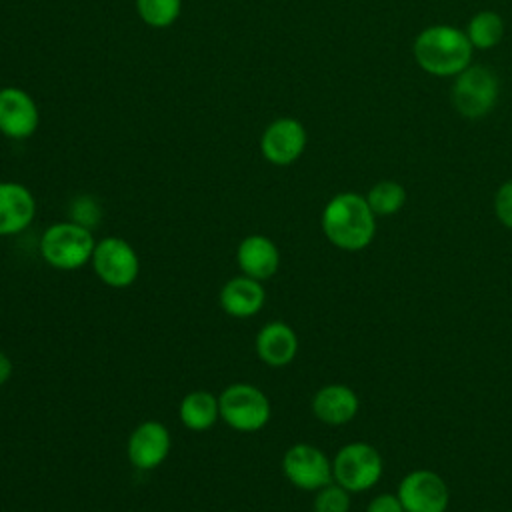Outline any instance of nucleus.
Segmentation results:
<instances>
[{
	"label": "nucleus",
	"mask_w": 512,
	"mask_h": 512,
	"mask_svg": "<svg viewBox=\"0 0 512 512\" xmlns=\"http://www.w3.org/2000/svg\"><path fill=\"white\" fill-rule=\"evenodd\" d=\"M320 224L328 242L346 252L364 250L376 234V214L366 196L356 192L332 196L322 210Z\"/></svg>",
	"instance_id": "nucleus-1"
},
{
	"label": "nucleus",
	"mask_w": 512,
	"mask_h": 512,
	"mask_svg": "<svg viewBox=\"0 0 512 512\" xmlns=\"http://www.w3.org/2000/svg\"><path fill=\"white\" fill-rule=\"evenodd\" d=\"M472 44L464 30L448 24L424 28L412 46L416 64L432 76H456L470 66Z\"/></svg>",
	"instance_id": "nucleus-2"
},
{
	"label": "nucleus",
	"mask_w": 512,
	"mask_h": 512,
	"mask_svg": "<svg viewBox=\"0 0 512 512\" xmlns=\"http://www.w3.org/2000/svg\"><path fill=\"white\" fill-rule=\"evenodd\" d=\"M90 228L78 222H56L48 226L40 238V254L56 270H78L94 252Z\"/></svg>",
	"instance_id": "nucleus-3"
},
{
	"label": "nucleus",
	"mask_w": 512,
	"mask_h": 512,
	"mask_svg": "<svg viewBox=\"0 0 512 512\" xmlns=\"http://www.w3.org/2000/svg\"><path fill=\"white\" fill-rule=\"evenodd\" d=\"M220 418L236 432L262 430L272 414L268 396L254 384L236 382L226 386L218 396Z\"/></svg>",
	"instance_id": "nucleus-4"
},
{
	"label": "nucleus",
	"mask_w": 512,
	"mask_h": 512,
	"mask_svg": "<svg viewBox=\"0 0 512 512\" xmlns=\"http://www.w3.org/2000/svg\"><path fill=\"white\" fill-rule=\"evenodd\" d=\"M384 462L368 442H350L332 458V478L350 494L372 488L382 478Z\"/></svg>",
	"instance_id": "nucleus-5"
},
{
	"label": "nucleus",
	"mask_w": 512,
	"mask_h": 512,
	"mask_svg": "<svg viewBox=\"0 0 512 512\" xmlns=\"http://www.w3.org/2000/svg\"><path fill=\"white\" fill-rule=\"evenodd\" d=\"M452 104L460 116L478 120L492 112L498 102V78L484 66H468L454 76Z\"/></svg>",
	"instance_id": "nucleus-6"
},
{
	"label": "nucleus",
	"mask_w": 512,
	"mask_h": 512,
	"mask_svg": "<svg viewBox=\"0 0 512 512\" xmlns=\"http://www.w3.org/2000/svg\"><path fill=\"white\" fill-rule=\"evenodd\" d=\"M92 268L96 276L110 288H128L136 282L140 260L132 244L118 236H106L96 242L92 252Z\"/></svg>",
	"instance_id": "nucleus-7"
},
{
	"label": "nucleus",
	"mask_w": 512,
	"mask_h": 512,
	"mask_svg": "<svg viewBox=\"0 0 512 512\" xmlns=\"http://www.w3.org/2000/svg\"><path fill=\"white\" fill-rule=\"evenodd\" d=\"M282 472L292 486L308 492H316L334 480L332 460H328L320 448L304 442L294 444L284 452Z\"/></svg>",
	"instance_id": "nucleus-8"
},
{
	"label": "nucleus",
	"mask_w": 512,
	"mask_h": 512,
	"mask_svg": "<svg viewBox=\"0 0 512 512\" xmlns=\"http://www.w3.org/2000/svg\"><path fill=\"white\" fill-rule=\"evenodd\" d=\"M404 512H446L450 490L444 478L432 470L408 472L396 490Z\"/></svg>",
	"instance_id": "nucleus-9"
},
{
	"label": "nucleus",
	"mask_w": 512,
	"mask_h": 512,
	"mask_svg": "<svg viewBox=\"0 0 512 512\" xmlns=\"http://www.w3.org/2000/svg\"><path fill=\"white\" fill-rule=\"evenodd\" d=\"M306 128L300 120L282 116L270 122L260 136V152L274 166L294 164L306 148Z\"/></svg>",
	"instance_id": "nucleus-10"
},
{
	"label": "nucleus",
	"mask_w": 512,
	"mask_h": 512,
	"mask_svg": "<svg viewBox=\"0 0 512 512\" xmlns=\"http://www.w3.org/2000/svg\"><path fill=\"white\" fill-rule=\"evenodd\" d=\"M40 124L34 98L16 86L0 88V132L12 140L30 138Z\"/></svg>",
	"instance_id": "nucleus-11"
},
{
	"label": "nucleus",
	"mask_w": 512,
	"mask_h": 512,
	"mask_svg": "<svg viewBox=\"0 0 512 512\" xmlns=\"http://www.w3.org/2000/svg\"><path fill=\"white\" fill-rule=\"evenodd\" d=\"M170 452V432L168 428L158 420H146L140 422L126 446L128 460L138 470H154L158 468Z\"/></svg>",
	"instance_id": "nucleus-12"
},
{
	"label": "nucleus",
	"mask_w": 512,
	"mask_h": 512,
	"mask_svg": "<svg viewBox=\"0 0 512 512\" xmlns=\"http://www.w3.org/2000/svg\"><path fill=\"white\" fill-rule=\"evenodd\" d=\"M36 214L32 192L18 182H0V236H14L30 226Z\"/></svg>",
	"instance_id": "nucleus-13"
},
{
	"label": "nucleus",
	"mask_w": 512,
	"mask_h": 512,
	"mask_svg": "<svg viewBox=\"0 0 512 512\" xmlns=\"http://www.w3.org/2000/svg\"><path fill=\"white\" fill-rule=\"evenodd\" d=\"M236 262L242 274L254 280H268L278 272L280 252L268 236L250 234L238 244Z\"/></svg>",
	"instance_id": "nucleus-14"
},
{
	"label": "nucleus",
	"mask_w": 512,
	"mask_h": 512,
	"mask_svg": "<svg viewBox=\"0 0 512 512\" xmlns=\"http://www.w3.org/2000/svg\"><path fill=\"white\" fill-rule=\"evenodd\" d=\"M256 354L258 358L272 366V368H282L288 366L298 352V336L296 332L280 320L264 324L258 334H256Z\"/></svg>",
	"instance_id": "nucleus-15"
},
{
	"label": "nucleus",
	"mask_w": 512,
	"mask_h": 512,
	"mask_svg": "<svg viewBox=\"0 0 512 512\" xmlns=\"http://www.w3.org/2000/svg\"><path fill=\"white\" fill-rule=\"evenodd\" d=\"M356 392L346 384H328L316 390L312 398L314 416L328 426H342L358 414Z\"/></svg>",
	"instance_id": "nucleus-16"
},
{
	"label": "nucleus",
	"mask_w": 512,
	"mask_h": 512,
	"mask_svg": "<svg viewBox=\"0 0 512 512\" xmlns=\"http://www.w3.org/2000/svg\"><path fill=\"white\" fill-rule=\"evenodd\" d=\"M220 306L222 310L232 316V318H250L256 316L264 302H266V292L260 280H254L246 274L236 276L228 280L222 290H220Z\"/></svg>",
	"instance_id": "nucleus-17"
},
{
	"label": "nucleus",
	"mask_w": 512,
	"mask_h": 512,
	"mask_svg": "<svg viewBox=\"0 0 512 512\" xmlns=\"http://www.w3.org/2000/svg\"><path fill=\"white\" fill-rule=\"evenodd\" d=\"M178 416L188 430H210L220 418L218 398L208 390H192L182 398L178 406Z\"/></svg>",
	"instance_id": "nucleus-18"
},
{
	"label": "nucleus",
	"mask_w": 512,
	"mask_h": 512,
	"mask_svg": "<svg viewBox=\"0 0 512 512\" xmlns=\"http://www.w3.org/2000/svg\"><path fill=\"white\" fill-rule=\"evenodd\" d=\"M466 36L472 48L490 50L498 46L504 36V20L494 10H480L470 18L466 26Z\"/></svg>",
	"instance_id": "nucleus-19"
},
{
	"label": "nucleus",
	"mask_w": 512,
	"mask_h": 512,
	"mask_svg": "<svg viewBox=\"0 0 512 512\" xmlns=\"http://www.w3.org/2000/svg\"><path fill=\"white\" fill-rule=\"evenodd\" d=\"M368 206L376 216H392L406 202V190L396 180H380L366 194Z\"/></svg>",
	"instance_id": "nucleus-20"
},
{
	"label": "nucleus",
	"mask_w": 512,
	"mask_h": 512,
	"mask_svg": "<svg viewBox=\"0 0 512 512\" xmlns=\"http://www.w3.org/2000/svg\"><path fill=\"white\" fill-rule=\"evenodd\" d=\"M182 10V0H136L140 20L152 28L172 26Z\"/></svg>",
	"instance_id": "nucleus-21"
},
{
	"label": "nucleus",
	"mask_w": 512,
	"mask_h": 512,
	"mask_svg": "<svg viewBox=\"0 0 512 512\" xmlns=\"http://www.w3.org/2000/svg\"><path fill=\"white\" fill-rule=\"evenodd\" d=\"M312 510L314 512H348L350 510V492L332 480L330 484L316 490Z\"/></svg>",
	"instance_id": "nucleus-22"
},
{
	"label": "nucleus",
	"mask_w": 512,
	"mask_h": 512,
	"mask_svg": "<svg viewBox=\"0 0 512 512\" xmlns=\"http://www.w3.org/2000/svg\"><path fill=\"white\" fill-rule=\"evenodd\" d=\"M494 212L496 218L512 230V178L502 182L494 196Z\"/></svg>",
	"instance_id": "nucleus-23"
},
{
	"label": "nucleus",
	"mask_w": 512,
	"mask_h": 512,
	"mask_svg": "<svg viewBox=\"0 0 512 512\" xmlns=\"http://www.w3.org/2000/svg\"><path fill=\"white\" fill-rule=\"evenodd\" d=\"M72 216H74L72 222H78V224L90 228V226H94V224L98 222V218H100V208H98V204L94 202V198H90V196H80V198H76L74 204H72Z\"/></svg>",
	"instance_id": "nucleus-24"
},
{
	"label": "nucleus",
	"mask_w": 512,
	"mask_h": 512,
	"mask_svg": "<svg viewBox=\"0 0 512 512\" xmlns=\"http://www.w3.org/2000/svg\"><path fill=\"white\" fill-rule=\"evenodd\" d=\"M366 512H404L396 494H378L368 504Z\"/></svg>",
	"instance_id": "nucleus-25"
},
{
	"label": "nucleus",
	"mask_w": 512,
	"mask_h": 512,
	"mask_svg": "<svg viewBox=\"0 0 512 512\" xmlns=\"http://www.w3.org/2000/svg\"><path fill=\"white\" fill-rule=\"evenodd\" d=\"M12 376V360L4 350H0V386L6 384Z\"/></svg>",
	"instance_id": "nucleus-26"
}]
</instances>
